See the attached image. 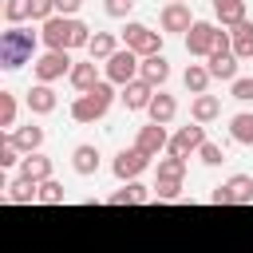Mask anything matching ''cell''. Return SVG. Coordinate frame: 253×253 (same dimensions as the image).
I'll use <instances>...</instances> for the list:
<instances>
[{
  "label": "cell",
  "instance_id": "cell-1",
  "mask_svg": "<svg viewBox=\"0 0 253 253\" xmlns=\"http://www.w3.org/2000/svg\"><path fill=\"white\" fill-rule=\"evenodd\" d=\"M40 40L47 43V51H75V47L91 43V28L83 20H75V16H51L40 28Z\"/></svg>",
  "mask_w": 253,
  "mask_h": 253
},
{
  "label": "cell",
  "instance_id": "cell-2",
  "mask_svg": "<svg viewBox=\"0 0 253 253\" xmlns=\"http://www.w3.org/2000/svg\"><path fill=\"white\" fill-rule=\"evenodd\" d=\"M36 43H40V32H28L20 24H8V32H0V67L4 71H16V67L32 63Z\"/></svg>",
  "mask_w": 253,
  "mask_h": 253
},
{
  "label": "cell",
  "instance_id": "cell-3",
  "mask_svg": "<svg viewBox=\"0 0 253 253\" xmlns=\"http://www.w3.org/2000/svg\"><path fill=\"white\" fill-rule=\"evenodd\" d=\"M186 51L198 55V59H210L213 51H233V36L221 32V28L210 24V20H198V24L186 32Z\"/></svg>",
  "mask_w": 253,
  "mask_h": 253
},
{
  "label": "cell",
  "instance_id": "cell-4",
  "mask_svg": "<svg viewBox=\"0 0 253 253\" xmlns=\"http://www.w3.org/2000/svg\"><path fill=\"white\" fill-rule=\"evenodd\" d=\"M111 103H115V83L103 79L95 91L75 95V103H71V119H75V123H99V119L111 111Z\"/></svg>",
  "mask_w": 253,
  "mask_h": 253
},
{
  "label": "cell",
  "instance_id": "cell-5",
  "mask_svg": "<svg viewBox=\"0 0 253 253\" xmlns=\"http://www.w3.org/2000/svg\"><path fill=\"white\" fill-rule=\"evenodd\" d=\"M123 47H130L138 59H146V55H162V32H154V28L138 24V20H130V24L123 28Z\"/></svg>",
  "mask_w": 253,
  "mask_h": 253
},
{
  "label": "cell",
  "instance_id": "cell-6",
  "mask_svg": "<svg viewBox=\"0 0 253 253\" xmlns=\"http://www.w3.org/2000/svg\"><path fill=\"white\" fill-rule=\"evenodd\" d=\"M138 67H142V59H138L130 47H119V51L103 63V75H107V83L126 87V83H134V79H138Z\"/></svg>",
  "mask_w": 253,
  "mask_h": 253
},
{
  "label": "cell",
  "instance_id": "cell-7",
  "mask_svg": "<svg viewBox=\"0 0 253 253\" xmlns=\"http://www.w3.org/2000/svg\"><path fill=\"white\" fill-rule=\"evenodd\" d=\"M71 51H43L36 63H32V75H36V83H55V79H63V75H71Z\"/></svg>",
  "mask_w": 253,
  "mask_h": 253
},
{
  "label": "cell",
  "instance_id": "cell-8",
  "mask_svg": "<svg viewBox=\"0 0 253 253\" xmlns=\"http://www.w3.org/2000/svg\"><path fill=\"white\" fill-rule=\"evenodd\" d=\"M150 166V158L138 150V146H130V150H119L115 154V162H111V170H115V178L119 182H138V174Z\"/></svg>",
  "mask_w": 253,
  "mask_h": 253
},
{
  "label": "cell",
  "instance_id": "cell-9",
  "mask_svg": "<svg viewBox=\"0 0 253 253\" xmlns=\"http://www.w3.org/2000/svg\"><path fill=\"white\" fill-rule=\"evenodd\" d=\"M134 146H138L146 158H158L162 150H170V134H166V126H158V123H146V126H138V134H134Z\"/></svg>",
  "mask_w": 253,
  "mask_h": 253
},
{
  "label": "cell",
  "instance_id": "cell-10",
  "mask_svg": "<svg viewBox=\"0 0 253 253\" xmlns=\"http://www.w3.org/2000/svg\"><path fill=\"white\" fill-rule=\"evenodd\" d=\"M202 142H206V126L194 123V126H182V130L170 138V150H166V154H174V158H190V154L202 150Z\"/></svg>",
  "mask_w": 253,
  "mask_h": 253
},
{
  "label": "cell",
  "instance_id": "cell-11",
  "mask_svg": "<svg viewBox=\"0 0 253 253\" xmlns=\"http://www.w3.org/2000/svg\"><path fill=\"white\" fill-rule=\"evenodd\" d=\"M158 24H162V32H190L198 20H194V12H190V4H166L162 8V16H158Z\"/></svg>",
  "mask_w": 253,
  "mask_h": 253
},
{
  "label": "cell",
  "instance_id": "cell-12",
  "mask_svg": "<svg viewBox=\"0 0 253 253\" xmlns=\"http://www.w3.org/2000/svg\"><path fill=\"white\" fill-rule=\"evenodd\" d=\"M154 95H158V91H154L146 79H134V83H126V87H123V95H119V99H123V107H126V111H146V107L154 103Z\"/></svg>",
  "mask_w": 253,
  "mask_h": 253
},
{
  "label": "cell",
  "instance_id": "cell-13",
  "mask_svg": "<svg viewBox=\"0 0 253 253\" xmlns=\"http://www.w3.org/2000/svg\"><path fill=\"white\" fill-rule=\"evenodd\" d=\"M146 202H154V190L142 182H123V190L107 198V206H146Z\"/></svg>",
  "mask_w": 253,
  "mask_h": 253
},
{
  "label": "cell",
  "instance_id": "cell-14",
  "mask_svg": "<svg viewBox=\"0 0 253 253\" xmlns=\"http://www.w3.org/2000/svg\"><path fill=\"white\" fill-rule=\"evenodd\" d=\"M138 79H146L154 91H162V83L170 79V59L166 55H146L142 67H138Z\"/></svg>",
  "mask_w": 253,
  "mask_h": 253
},
{
  "label": "cell",
  "instance_id": "cell-15",
  "mask_svg": "<svg viewBox=\"0 0 253 253\" xmlns=\"http://www.w3.org/2000/svg\"><path fill=\"white\" fill-rule=\"evenodd\" d=\"M20 178H24V182H36V186L47 182V178H51V158L40 154V150H36V154H24V162H20Z\"/></svg>",
  "mask_w": 253,
  "mask_h": 253
},
{
  "label": "cell",
  "instance_id": "cell-16",
  "mask_svg": "<svg viewBox=\"0 0 253 253\" xmlns=\"http://www.w3.org/2000/svg\"><path fill=\"white\" fill-rule=\"evenodd\" d=\"M67 79H71V87H75L79 95H87V91H95V87L103 83V79H99V67H95V59H87V63H75Z\"/></svg>",
  "mask_w": 253,
  "mask_h": 253
},
{
  "label": "cell",
  "instance_id": "cell-17",
  "mask_svg": "<svg viewBox=\"0 0 253 253\" xmlns=\"http://www.w3.org/2000/svg\"><path fill=\"white\" fill-rule=\"evenodd\" d=\"M55 107H59V99H55L51 83H36V87L28 91V111H32V115H51Z\"/></svg>",
  "mask_w": 253,
  "mask_h": 253
},
{
  "label": "cell",
  "instance_id": "cell-18",
  "mask_svg": "<svg viewBox=\"0 0 253 253\" xmlns=\"http://www.w3.org/2000/svg\"><path fill=\"white\" fill-rule=\"evenodd\" d=\"M146 115H150V123L166 126V123H174V115H178V99H174L170 91H158V95H154V103L146 107Z\"/></svg>",
  "mask_w": 253,
  "mask_h": 253
},
{
  "label": "cell",
  "instance_id": "cell-19",
  "mask_svg": "<svg viewBox=\"0 0 253 253\" xmlns=\"http://www.w3.org/2000/svg\"><path fill=\"white\" fill-rule=\"evenodd\" d=\"M206 67H210V75L221 79V83H233V79H237V55H233V51H213Z\"/></svg>",
  "mask_w": 253,
  "mask_h": 253
},
{
  "label": "cell",
  "instance_id": "cell-20",
  "mask_svg": "<svg viewBox=\"0 0 253 253\" xmlns=\"http://www.w3.org/2000/svg\"><path fill=\"white\" fill-rule=\"evenodd\" d=\"M221 115V99L217 95H194L190 99V119L194 123H213Z\"/></svg>",
  "mask_w": 253,
  "mask_h": 253
},
{
  "label": "cell",
  "instance_id": "cell-21",
  "mask_svg": "<svg viewBox=\"0 0 253 253\" xmlns=\"http://www.w3.org/2000/svg\"><path fill=\"white\" fill-rule=\"evenodd\" d=\"M71 170H75V174H83V178H91V174L99 170V150H95L91 142L75 146V150H71Z\"/></svg>",
  "mask_w": 253,
  "mask_h": 253
},
{
  "label": "cell",
  "instance_id": "cell-22",
  "mask_svg": "<svg viewBox=\"0 0 253 253\" xmlns=\"http://www.w3.org/2000/svg\"><path fill=\"white\" fill-rule=\"evenodd\" d=\"M213 4V16L221 20V28H237L245 20V0H210Z\"/></svg>",
  "mask_w": 253,
  "mask_h": 253
},
{
  "label": "cell",
  "instance_id": "cell-23",
  "mask_svg": "<svg viewBox=\"0 0 253 253\" xmlns=\"http://www.w3.org/2000/svg\"><path fill=\"white\" fill-rule=\"evenodd\" d=\"M87 51H91V59H103V63H107V59L119 51V36H115V32H95L91 43H87Z\"/></svg>",
  "mask_w": 253,
  "mask_h": 253
},
{
  "label": "cell",
  "instance_id": "cell-24",
  "mask_svg": "<svg viewBox=\"0 0 253 253\" xmlns=\"http://www.w3.org/2000/svg\"><path fill=\"white\" fill-rule=\"evenodd\" d=\"M8 138L20 146V154H36V150L43 146V126H20V130H12Z\"/></svg>",
  "mask_w": 253,
  "mask_h": 253
},
{
  "label": "cell",
  "instance_id": "cell-25",
  "mask_svg": "<svg viewBox=\"0 0 253 253\" xmlns=\"http://www.w3.org/2000/svg\"><path fill=\"white\" fill-rule=\"evenodd\" d=\"M4 198H8V202H16V206H28V202H40V186H36V182L16 178V182H8V186H4Z\"/></svg>",
  "mask_w": 253,
  "mask_h": 253
},
{
  "label": "cell",
  "instance_id": "cell-26",
  "mask_svg": "<svg viewBox=\"0 0 253 253\" xmlns=\"http://www.w3.org/2000/svg\"><path fill=\"white\" fill-rule=\"evenodd\" d=\"M229 138L237 146H253V111H241L229 119Z\"/></svg>",
  "mask_w": 253,
  "mask_h": 253
},
{
  "label": "cell",
  "instance_id": "cell-27",
  "mask_svg": "<svg viewBox=\"0 0 253 253\" xmlns=\"http://www.w3.org/2000/svg\"><path fill=\"white\" fill-rule=\"evenodd\" d=\"M229 36H233V55H237V59H253V24L241 20Z\"/></svg>",
  "mask_w": 253,
  "mask_h": 253
},
{
  "label": "cell",
  "instance_id": "cell-28",
  "mask_svg": "<svg viewBox=\"0 0 253 253\" xmlns=\"http://www.w3.org/2000/svg\"><path fill=\"white\" fill-rule=\"evenodd\" d=\"M182 79H186V91H190V95H206V87H210V79H213V75H210V67H206V63H190Z\"/></svg>",
  "mask_w": 253,
  "mask_h": 253
},
{
  "label": "cell",
  "instance_id": "cell-29",
  "mask_svg": "<svg viewBox=\"0 0 253 253\" xmlns=\"http://www.w3.org/2000/svg\"><path fill=\"white\" fill-rule=\"evenodd\" d=\"M182 178H186V158H174V154L158 158V182H182Z\"/></svg>",
  "mask_w": 253,
  "mask_h": 253
},
{
  "label": "cell",
  "instance_id": "cell-30",
  "mask_svg": "<svg viewBox=\"0 0 253 253\" xmlns=\"http://www.w3.org/2000/svg\"><path fill=\"white\" fill-rule=\"evenodd\" d=\"M225 186H229V194H233V206H249V202H253V178H249V174H233Z\"/></svg>",
  "mask_w": 253,
  "mask_h": 253
},
{
  "label": "cell",
  "instance_id": "cell-31",
  "mask_svg": "<svg viewBox=\"0 0 253 253\" xmlns=\"http://www.w3.org/2000/svg\"><path fill=\"white\" fill-rule=\"evenodd\" d=\"M0 126L12 134V126H16V95L12 91H0Z\"/></svg>",
  "mask_w": 253,
  "mask_h": 253
},
{
  "label": "cell",
  "instance_id": "cell-32",
  "mask_svg": "<svg viewBox=\"0 0 253 253\" xmlns=\"http://www.w3.org/2000/svg\"><path fill=\"white\" fill-rule=\"evenodd\" d=\"M4 20H8V24L32 20V4H28V0H4Z\"/></svg>",
  "mask_w": 253,
  "mask_h": 253
},
{
  "label": "cell",
  "instance_id": "cell-33",
  "mask_svg": "<svg viewBox=\"0 0 253 253\" xmlns=\"http://www.w3.org/2000/svg\"><path fill=\"white\" fill-rule=\"evenodd\" d=\"M63 198H67V194H63V186H59L55 178H47V182H40V202H43V206H59Z\"/></svg>",
  "mask_w": 253,
  "mask_h": 253
},
{
  "label": "cell",
  "instance_id": "cell-34",
  "mask_svg": "<svg viewBox=\"0 0 253 253\" xmlns=\"http://www.w3.org/2000/svg\"><path fill=\"white\" fill-rule=\"evenodd\" d=\"M229 95H233L237 103H253V79H249V75H237V79L229 83Z\"/></svg>",
  "mask_w": 253,
  "mask_h": 253
},
{
  "label": "cell",
  "instance_id": "cell-35",
  "mask_svg": "<svg viewBox=\"0 0 253 253\" xmlns=\"http://www.w3.org/2000/svg\"><path fill=\"white\" fill-rule=\"evenodd\" d=\"M182 198V182H158L154 186V202H178Z\"/></svg>",
  "mask_w": 253,
  "mask_h": 253
},
{
  "label": "cell",
  "instance_id": "cell-36",
  "mask_svg": "<svg viewBox=\"0 0 253 253\" xmlns=\"http://www.w3.org/2000/svg\"><path fill=\"white\" fill-rule=\"evenodd\" d=\"M28 4H32V20H40V24H47L55 16V0H28Z\"/></svg>",
  "mask_w": 253,
  "mask_h": 253
},
{
  "label": "cell",
  "instance_id": "cell-37",
  "mask_svg": "<svg viewBox=\"0 0 253 253\" xmlns=\"http://www.w3.org/2000/svg\"><path fill=\"white\" fill-rule=\"evenodd\" d=\"M103 8H107V16H111V20H126V16H130V8H134V0H103Z\"/></svg>",
  "mask_w": 253,
  "mask_h": 253
},
{
  "label": "cell",
  "instance_id": "cell-38",
  "mask_svg": "<svg viewBox=\"0 0 253 253\" xmlns=\"http://www.w3.org/2000/svg\"><path fill=\"white\" fill-rule=\"evenodd\" d=\"M198 158H202L206 166H221V162H225V154H221V146H213V142H202V150H198Z\"/></svg>",
  "mask_w": 253,
  "mask_h": 253
},
{
  "label": "cell",
  "instance_id": "cell-39",
  "mask_svg": "<svg viewBox=\"0 0 253 253\" xmlns=\"http://www.w3.org/2000/svg\"><path fill=\"white\" fill-rule=\"evenodd\" d=\"M16 162H24V158H20V146H16L12 138H4V146H0V166L8 170V166H16Z\"/></svg>",
  "mask_w": 253,
  "mask_h": 253
},
{
  "label": "cell",
  "instance_id": "cell-40",
  "mask_svg": "<svg viewBox=\"0 0 253 253\" xmlns=\"http://www.w3.org/2000/svg\"><path fill=\"white\" fill-rule=\"evenodd\" d=\"M83 8V0H55V16H75Z\"/></svg>",
  "mask_w": 253,
  "mask_h": 253
},
{
  "label": "cell",
  "instance_id": "cell-41",
  "mask_svg": "<svg viewBox=\"0 0 253 253\" xmlns=\"http://www.w3.org/2000/svg\"><path fill=\"white\" fill-rule=\"evenodd\" d=\"M210 202H213V206H233V194H229V186H217V190L210 194Z\"/></svg>",
  "mask_w": 253,
  "mask_h": 253
},
{
  "label": "cell",
  "instance_id": "cell-42",
  "mask_svg": "<svg viewBox=\"0 0 253 253\" xmlns=\"http://www.w3.org/2000/svg\"><path fill=\"white\" fill-rule=\"evenodd\" d=\"M170 4H190V0H170Z\"/></svg>",
  "mask_w": 253,
  "mask_h": 253
}]
</instances>
